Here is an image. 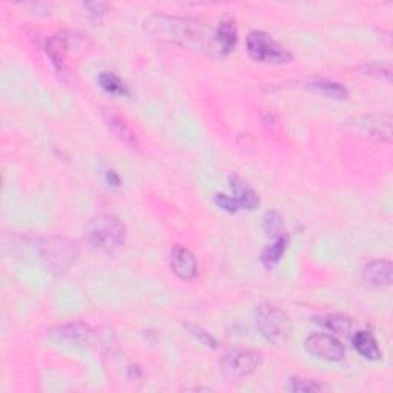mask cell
<instances>
[{"label":"cell","mask_w":393,"mask_h":393,"mask_svg":"<svg viewBox=\"0 0 393 393\" xmlns=\"http://www.w3.org/2000/svg\"><path fill=\"white\" fill-rule=\"evenodd\" d=\"M215 204L218 206V208H222L223 211L226 212H237L238 208H240V204L233 197H227L224 194H217L215 195Z\"/></svg>","instance_id":"obj_23"},{"label":"cell","mask_w":393,"mask_h":393,"mask_svg":"<svg viewBox=\"0 0 393 393\" xmlns=\"http://www.w3.org/2000/svg\"><path fill=\"white\" fill-rule=\"evenodd\" d=\"M305 344L309 354L326 361H341L346 355L341 341L332 335L314 334L307 338Z\"/></svg>","instance_id":"obj_8"},{"label":"cell","mask_w":393,"mask_h":393,"mask_svg":"<svg viewBox=\"0 0 393 393\" xmlns=\"http://www.w3.org/2000/svg\"><path fill=\"white\" fill-rule=\"evenodd\" d=\"M289 389L292 392H301V393H309V392H320L323 390V385L315 383L314 379H305V378H292L289 381Z\"/></svg>","instance_id":"obj_22"},{"label":"cell","mask_w":393,"mask_h":393,"mask_svg":"<svg viewBox=\"0 0 393 393\" xmlns=\"http://www.w3.org/2000/svg\"><path fill=\"white\" fill-rule=\"evenodd\" d=\"M282 227H285V223H282V217L277 211H271L266 213L263 218V229L269 237L277 238L282 236Z\"/></svg>","instance_id":"obj_21"},{"label":"cell","mask_w":393,"mask_h":393,"mask_svg":"<svg viewBox=\"0 0 393 393\" xmlns=\"http://www.w3.org/2000/svg\"><path fill=\"white\" fill-rule=\"evenodd\" d=\"M70 51V40L65 36V34H57V36H52L48 39L46 42V54L52 60L54 66L57 70H64L65 66V59L66 54Z\"/></svg>","instance_id":"obj_14"},{"label":"cell","mask_w":393,"mask_h":393,"mask_svg":"<svg viewBox=\"0 0 393 393\" xmlns=\"http://www.w3.org/2000/svg\"><path fill=\"white\" fill-rule=\"evenodd\" d=\"M99 84L105 89L106 93H111L115 95H126L128 88L123 84L120 77H117L113 73H102L99 75Z\"/></svg>","instance_id":"obj_20"},{"label":"cell","mask_w":393,"mask_h":393,"mask_svg":"<svg viewBox=\"0 0 393 393\" xmlns=\"http://www.w3.org/2000/svg\"><path fill=\"white\" fill-rule=\"evenodd\" d=\"M171 267L178 278L191 281L197 277L198 263L195 255L188 247L175 246L171 252Z\"/></svg>","instance_id":"obj_9"},{"label":"cell","mask_w":393,"mask_h":393,"mask_svg":"<svg viewBox=\"0 0 393 393\" xmlns=\"http://www.w3.org/2000/svg\"><path fill=\"white\" fill-rule=\"evenodd\" d=\"M289 243V238L286 236H280L275 238V241L272 245H269L263 255H261V261L267 269H272L275 265H278V261L281 260L282 253H285L286 247Z\"/></svg>","instance_id":"obj_17"},{"label":"cell","mask_w":393,"mask_h":393,"mask_svg":"<svg viewBox=\"0 0 393 393\" xmlns=\"http://www.w3.org/2000/svg\"><path fill=\"white\" fill-rule=\"evenodd\" d=\"M106 122H108L109 128L114 131V134L119 137L123 143H126L128 146H131L133 149L139 148V140H137L134 131L131 129V126L125 120L122 119L120 115H117L114 113H108L106 114Z\"/></svg>","instance_id":"obj_16"},{"label":"cell","mask_w":393,"mask_h":393,"mask_svg":"<svg viewBox=\"0 0 393 393\" xmlns=\"http://www.w3.org/2000/svg\"><path fill=\"white\" fill-rule=\"evenodd\" d=\"M85 237L95 251L115 252L125 245L126 229L119 218L108 213H100L89 220L85 229Z\"/></svg>","instance_id":"obj_2"},{"label":"cell","mask_w":393,"mask_h":393,"mask_svg":"<svg viewBox=\"0 0 393 393\" xmlns=\"http://www.w3.org/2000/svg\"><path fill=\"white\" fill-rule=\"evenodd\" d=\"M85 8L89 11V15H91L93 17H102L103 15H105L108 5L103 2H89V3H85Z\"/></svg>","instance_id":"obj_25"},{"label":"cell","mask_w":393,"mask_h":393,"mask_svg":"<svg viewBox=\"0 0 393 393\" xmlns=\"http://www.w3.org/2000/svg\"><path fill=\"white\" fill-rule=\"evenodd\" d=\"M194 334H195V335H198L200 340H202V341L206 344V346H211L209 343H212V344H213V340H212V338H211L208 334H204L203 330H200L198 327H195V332H194Z\"/></svg>","instance_id":"obj_26"},{"label":"cell","mask_w":393,"mask_h":393,"mask_svg":"<svg viewBox=\"0 0 393 393\" xmlns=\"http://www.w3.org/2000/svg\"><path fill=\"white\" fill-rule=\"evenodd\" d=\"M393 267L390 261L375 260L363 269V278L372 286H390Z\"/></svg>","instance_id":"obj_11"},{"label":"cell","mask_w":393,"mask_h":393,"mask_svg":"<svg viewBox=\"0 0 393 393\" xmlns=\"http://www.w3.org/2000/svg\"><path fill=\"white\" fill-rule=\"evenodd\" d=\"M365 73L367 75H378V77H384V79H390V66L389 65H370L365 66Z\"/></svg>","instance_id":"obj_24"},{"label":"cell","mask_w":393,"mask_h":393,"mask_svg":"<svg viewBox=\"0 0 393 393\" xmlns=\"http://www.w3.org/2000/svg\"><path fill=\"white\" fill-rule=\"evenodd\" d=\"M354 347L358 350V354H360L361 356L367 358V360H372V361H376L383 356L374 335L365 332V330H360V332L355 334Z\"/></svg>","instance_id":"obj_15"},{"label":"cell","mask_w":393,"mask_h":393,"mask_svg":"<svg viewBox=\"0 0 393 393\" xmlns=\"http://www.w3.org/2000/svg\"><path fill=\"white\" fill-rule=\"evenodd\" d=\"M93 335L91 327L85 323H66L50 330V336L56 341L68 344H85Z\"/></svg>","instance_id":"obj_10"},{"label":"cell","mask_w":393,"mask_h":393,"mask_svg":"<svg viewBox=\"0 0 393 393\" xmlns=\"http://www.w3.org/2000/svg\"><path fill=\"white\" fill-rule=\"evenodd\" d=\"M237 44V28L232 20H223L215 30V48L218 56L229 54Z\"/></svg>","instance_id":"obj_13"},{"label":"cell","mask_w":393,"mask_h":393,"mask_svg":"<svg viewBox=\"0 0 393 393\" xmlns=\"http://www.w3.org/2000/svg\"><path fill=\"white\" fill-rule=\"evenodd\" d=\"M229 182L233 192V198L237 200L241 208H245L247 211H253L257 208L260 204V197L249 184L241 180V178L237 175H231Z\"/></svg>","instance_id":"obj_12"},{"label":"cell","mask_w":393,"mask_h":393,"mask_svg":"<svg viewBox=\"0 0 393 393\" xmlns=\"http://www.w3.org/2000/svg\"><path fill=\"white\" fill-rule=\"evenodd\" d=\"M324 327H327L338 335H347L352 329V321L349 316L344 315H329L320 320Z\"/></svg>","instance_id":"obj_19"},{"label":"cell","mask_w":393,"mask_h":393,"mask_svg":"<svg viewBox=\"0 0 393 393\" xmlns=\"http://www.w3.org/2000/svg\"><path fill=\"white\" fill-rule=\"evenodd\" d=\"M247 51L252 59L263 64L281 65L292 60V54L263 31H252L247 36Z\"/></svg>","instance_id":"obj_4"},{"label":"cell","mask_w":393,"mask_h":393,"mask_svg":"<svg viewBox=\"0 0 393 393\" xmlns=\"http://www.w3.org/2000/svg\"><path fill=\"white\" fill-rule=\"evenodd\" d=\"M261 363V354L257 350H231L223 358V374L229 379H241L253 374Z\"/></svg>","instance_id":"obj_7"},{"label":"cell","mask_w":393,"mask_h":393,"mask_svg":"<svg viewBox=\"0 0 393 393\" xmlns=\"http://www.w3.org/2000/svg\"><path fill=\"white\" fill-rule=\"evenodd\" d=\"M40 252L50 267L54 271H65L77 258V247L70 240L52 237L44 240L40 245Z\"/></svg>","instance_id":"obj_6"},{"label":"cell","mask_w":393,"mask_h":393,"mask_svg":"<svg viewBox=\"0 0 393 393\" xmlns=\"http://www.w3.org/2000/svg\"><path fill=\"white\" fill-rule=\"evenodd\" d=\"M148 31L163 42L180 45L191 50H208L217 52L215 31L194 19L155 15L146 22Z\"/></svg>","instance_id":"obj_1"},{"label":"cell","mask_w":393,"mask_h":393,"mask_svg":"<svg viewBox=\"0 0 393 393\" xmlns=\"http://www.w3.org/2000/svg\"><path fill=\"white\" fill-rule=\"evenodd\" d=\"M257 327L269 343L281 346L291 334V320L281 309L272 305H261L257 309Z\"/></svg>","instance_id":"obj_3"},{"label":"cell","mask_w":393,"mask_h":393,"mask_svg":"<svg viewBox=\"0 0 393 393\" xmlns=\"http://www.w3.org/2000/svg\"><path fill=\"white\" fill-rule=\"evenodd\" d=\"M310 88L324 95H327V97L338 99V100L347 99V89L332 80H315L310 84Z\"/></svg>","instance_id":"obj_18"},{"label":"cell","mask_w":393,"mask_h":393,"mask_svg":"<svg viewBox=\"0 0 393 393\" xmlns=\"http://www.w3.org/2000/svg\"><path fill=\"white\" fill-rule=\"evenodd\" d=\"M347 129L352 134L364 139L389 142L392 139V117L387 114L358 117L347 122Z\"/></svg>","instance_id":"obj_5"},{"label":"cell","mask_w":393,"mask_h":393,"mask_svg":"<svg viewBox=\"0 0 393 393\" xmlns=\"http://www.w3.org/2000/svg\"><path fill=\"white\" fill-rule=\"evenodd\" d=\"M106 178H108V182H109V183H113L114 186H119V183H120V178H119V175H117L114 171H109V172H108V175H106Z\"/></svg>","instance_id":"obj_27"}]
</instances>
